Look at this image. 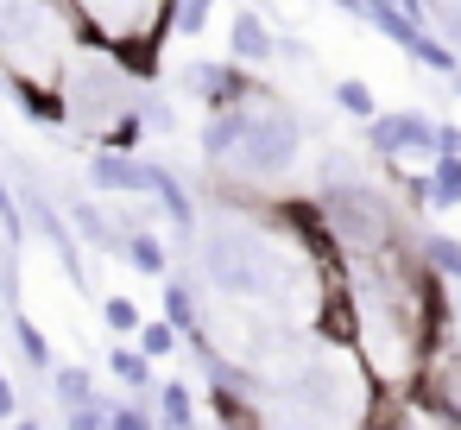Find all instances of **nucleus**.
I'll return each mask as SVG.
<instances>
[{
	"instance_id": "f257e3e1",
	"label": "nucleus",
	"mask_w": 461,
	"mask_h": 430,
	"mask_svg": "<svg viewBox=\"0 0 461 430\" xmlns=\"http://www.w3.org/2000/svg\"><path fill=\"white\" fill-rule=\"evenodd\" d=\"M429 266L448 272V279H461V247L455 241H429Z\"/></svg>"
}]
</instances>
